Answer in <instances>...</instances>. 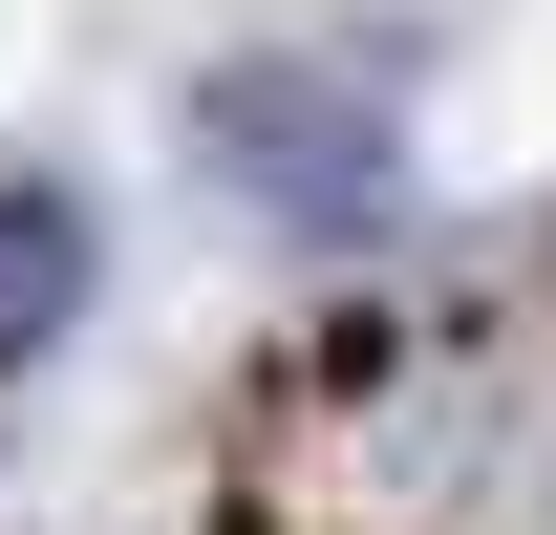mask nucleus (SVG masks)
Here are the masks:
<instances>
[{"mask_svg":"<svg viewBox=\"0 0 556 535\" xmlns=\"http://www.w3.org/2000/svg\"><path fill=\"white\" fill-rule=\"evenodd\" d=\"M86 300V194H43V172H0V364H43Z\"/></svg>","mask_w":556,"mask_h":535,"instance_id":"nucleus-2","label":"nucleus"},{"mask_svg":"<svg viewBox=\"0 0 556 535\" xmlns=\"http://www.w3.org/2000/svg\"><path fill=\"white\" fill-rule=\"evenodd\" d=\"M214 172L257 214H300V236H364V214L407 194V172H386V108H364V86H300V65L214 86Z\"/></svg>","mask_w":556,"mask_h":535,"instance_id":"nucleus-1","label":"nucleus"}]
</instances>
